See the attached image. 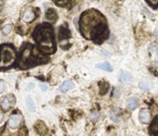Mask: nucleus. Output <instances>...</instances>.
Listing matches in <instances>:
<instances>
[{
	"mask_svg": "<svg viewBox=\"0 0 158 136\" xmlns=\"http://www.w3.org/2000/svg\"><path fill=\"white\" fill-rule=\"evenodd\" d=\"M152 9H158V0H145Z\"/></svg>",
	"mask_w": 158,
	"mask_h": 136,
	"instance_id": "20",
	"label": "nucleus"
},
{
	"mask_svg": "<svg viewBox=\"0 0 158 136\" xmlns=\"http://www.w3.org/2000/svg\"><path fill=\"white\" fill-rule=\"evenodd\" d=\"M71 37V32L66 24H63L60 27L59 30V40L60 42L67 41Z\"/></svg>",
	"mask_w": 158,
	"mask_h": 136,
	"instance_id": "5",
	"label": "nucleus"
},
{
	"mask_svg": "<svg viewBox=\"0 0 158 136\" xmlns=\"http://www.w3.org/2000/svg\"><path fill=\"white\" fill-rule=\"evenodd\" d=\"M74 88V84L73 81H71V80H65L61 85L60 90H61V92H67L68 90H70V89H72Z\"/></svg>",
	"mask_w": 158,
	"mask_h": 136,
	"instance_id": "13",
	"label": "nucleus"
},
{
	"mask_svg": "<svg viewBox=\"0 0 158 136\" xmlns=\"http://www.w3.org/2000/svg\"><path fill=\"white\" fill-rule=\"evenodd\" d=\"M157 56H158V52H157Z\"/></svg>",
	"mask_w": 158,
	"mask_h": 136,
	"instance_id": "27",
	"label": "nucleus"
},
{
	"mask_svg": "<svg viewBox=\"0 0 158 136\" xmlns=\"http://www.w3.org/2000/svg\"><path fill=\"white\" fill-rule=\"evenodd\" d=\"M17 60V51L11 44L0 45V71L13 67Z\"/></svg>",
	"mask_w": 158,
	"mask_h": 136,
	"instance_id": "4",
	"label": "nucleus"
},
{
	"mask_svg": "<svg viewBox=\"0 0 158 136\" xmlns=\"http://www.w3.org/2000/svg\"><path fill=\"white\" fill-rule=\"evenodd\" d=\"M140 88L141 89H144V90H147V89H149V85L148 84H146L145 82H141L140 83Z\"/></svg>",
	"mask_w": 158,
	"mask_h": 136,
	"instance_id": "22",
	"label": "nucleus"
},
{
	"mask_svg": "<svg viewBox=\"0 0 158 136\" xmlns=\"http://www.w3.org/2000/svg\"><path fill=\"white\" fill-rule=\"evenodd\" d=\"M28 1H29V2H33V1H34V0H28Z\"/></svg>",
	"mask_w": 158,
	"mask_h": 136,
	"instance_id": "26",
	"label": "nucleus"
},
{
	"mask_svg": "<svg viewBox=\"0 0 158 136\" xmlns=\"http://www.w3.org/2000/svg\"><path fill=\"white\" fill-rule=\"evenodd\" d=\"M132 80H133V77H132V76L129 73L122 72L121 74H120V76H119V81L121 82V83H124V84L129 83Z\"/></svg>",
	"mask_w": 158,
	"mask_h": 136,
	"instance_id": "14",
	"label": "nucleus"
},
{
	"mask_svg": "<svg viewBox=\"0 0 158 136\" xmlns=\"http://www.w3.org/2000/svg\"><path fill=\"white\" fill-rule=\"evenodd\" d=\"M46 18L48 21H50V22H56L57 19H58V15H57V12L54 9H51L49 8L47 9L46 11Z\"/></svg>",
	"mask_w": 158,
	"mask_h": 136,
	"instance_id": "11",
	"label": "nucleus"
},
{
	"mask_svg": "<svg viewBox=\"0 0 158 136\" xmlns=\"http://www.w3.org/2000/svg\"><path fill=\"white\" fill-rule=\"evenodd\" d=\"M78 29L86 39L97 45H102L110 35L106 18L95 9H87L81 14Z\"/></svg>",
	"mask_w": 158,
	"mask_h": 136,
	"instance_id": "1",
	"label": "nucleus"
},
{
	"mask_svg": "<svg viewBox=\"0 0 158 136\" xmlns=\"http://www.w3.org/2000/svg\"><path fill=\"white\" fill-rule=\"evenodd\" d=\"M96 67L99 68V69H102V70L107 71V72H112V71H113V66L111 65V63H108V62L97 63V64H96Z\"/></svg>",
	"mask_w": 158,
	"mask_h": 136,
	"instance_id": "16",
	"label": "nucleus"
},
{
	"mask_svg": "<svg viewBox=\"0 0 158 136\" xmlns=\"http://www.w3.org/2000/svg\"><path fill=\"white\" fill-rule=\"evenodd\" d=\"M139 116H140V119L142 123L144 124H148L151 119V114L150 111L146 108H143L140 111V114H139Z\"/></svg>",
	"mask_w": 158,
	"mask_h": 136,
	"instance_id": "8",
	"label": "nucleus"
},
{
	"mask_svg": "<svg viewBox=\"0 0 158 136\" xmlns=\"http://www.w3.org/2000/svg\"><path fill=\"white\" fill-rule=\"evenodd\" d=\"M36 18V14L32 9H27L23 14V21L25 23H31Z\"/></svg>",
	"mask_w": 158,
	"mask_h": 136,
	"instance_id": "12",
	"label": "nucleus"
},
{
	"mask_svg": "<svg viewBox=\"0 0 158 136\" xmlns=\"http://www.w3.org/2000/svg\"><path fill=\"white\" fill-rule=\"evenodd\" d=\"M33 38L44 53L53 54L57 49L54 29L48 23L38 24L33 32Z\"/></svg>",
	"mask_w": 158,
	"mask_h": 136,
	"instance_id": "2",
	"label": "nucleus"
},
{
	"mask_svg": "<svg viewBox=\"0 0 158 136\" xmlns=\"http://www.w3.org/2000/svg\"><path fill=\"white\" fill-rule=\"evenodd\" d=\"M3 119H4V115H3V113H2V112H0V123L2 122Z\"/></svg>",
	"mask_w": 158,
	"mask_h": 136,
	"instance_id": "25",
	"label": "nucleus"
},
{
	"mask_svg": "<svg viewBox=\"0 0 158 136\" xmlns=\"http://www.w3.org/2000/svg\"><path fill=\"white\" fill-rule=\"evenodd\" d=\"M15 102H16V100H15V97L13 95L9 94L8 96H6L1 103L2 109L5 110V111H8L9 109H10L11 106H13L15 105Z\"/></svg>",
	"mask_w": 158,
	"mask_h": 136,
	"instance_id": "6",
	"label": "nucleus"
},
{
	"mask_svg": "<svg viewBox=\"0 0 158 136\" xmlns=\"http://www.w3.org/2000/svg\"><path fill=\"white\" fill-rule=\"evenodd\" d=\"M48 61V57L38 47L30 43H25L21 49L18 66L21 69H28L39 64H45Z\"/></svg>",
	"mask_w": 158,
	"mask_h": 136,
	"instance_id": "3",
	"label": "nucleus"
},
{
	"mask_svg": "<svg viewBox=\"0 0 158 136\" xmlns=\"http://www.w3.org/2000/svg\"><path fill=\"white\" fill-rule=\"evenodd\" d=\"M139 105V102L137 98H129L126 102V106L129 110H135L138 107Z\"/></svg>",
	"mask_w": 158,
	"mask_h": 136,
	"instance_id": "18",
	"label": "nucleus"
},
{
	"mask_svg": "<svg viewBox=\"0 0 158 136\" xmlns=\"http://www.w3.org/2000/svg\"><path fill=\"white\" fill-rule=\"evenodd\" d=\"M12 30V25L11 24H7V25H5L4 28H3V34L5 36H8L10 32Z\"/></svg>",
	"mask_w": 158,
	"mask_h": 136,
	"instance_id": "21",
	"label": "nucleus"
},
{
	"mask_svg": "<svg viewBox=\"0 0 158 136\" xmlns=\"http://www.w3.org/2000/svg\"><path fill=\"white\" fill-rule=\"evenodd\" d=\"M52 1L59 7L61 8H70L75 2V0H52Z\"/></svg>",
	"mask_w": 158,
	"mask_h": 136,
	"instance_id": "10",
	"label": "nucleus"
},
{
	"mask_svg": "<svg viewBox=\"0 0 158 136\" xmlns=\"http://www.w3.org/2000/svg\"><path fill=\"white\" fill-rule=\"evenodd\" d=\"M5 82L3 80H0V93H2L4 92V89H5Z\"/></svg>",
	"mask_w": 158,
	"mask_h": 136,
	"instance_id": "23",
	"label": "nucleus"
},
{
	"mask_svg": "<svg viewBox=\"0 0 158 136\" xmlns=\"http://www.w3.org/2000/svg\"><path fill=\"white\" fill-rule=\"evenodd\" d=\"M149 134L158 136V116H156L151 123L149 128Z\"/></svg>",
	"mask_w": 158,
	"mask_h": 136,
	"instance_id": "9",
	"label": "nucleus"
},
{
	"mask_svg": "<svg viewBox=\"0 0 158 136\" xmlns=\"http://www.w3.org/2000/svg\"><path fill=\"white\" fill-rule=\"evenodd\" d=\"M26 105H27V107L31 112L35 111V103L34 100L32 98H30V97H27L26 98Z\"/></svg>",
	"mask_w": 158,
	"mask_h": 136,
	"instance_id": "19",
	"label": "nucleus"
},
{
	"mask_svg": "<svg viewBox=\"0 0 158 136\" xmlns=\"http://www.w3.org/2000/svg\"><path fill=\"white\" fill-rule=\"evenodd\" d=\"M99 87H100V95H104L108 92V89H109V84L108 82L106 81H100L99 82Z\"/></svg>",
	"mask_w": 158,
	"mask_h": 136,
	"instance_id": "15",
	"label": "nucleus"
},
{
	"mask_svg": "<svg viewBox=\"0 0 158 136\" xmlns=\"http://www.w3.org/2000/svg\"><path fill=\"white\" fill-rule=\"evenodd\" d=\"M21 122H22V116L19 115V114H14L9 118V126L11 129H16V128H18L19 126H20Z\"/></svg>",
	"mask_w": 158,
	"mask_h": 136,
	"instance_id": "7",
	"label": "nucleus"
},
{
	"mask_svg": "<svg viewBox=\"0 0 158 136\" xmlns=\"http://www.w3.org/2000/svg\"><path fill=\"white\" fill-rule=\"evenodd\" d=\"M35 128V131L37 132V133H39V134H46L47 133V128H46L45 124L41 121L37 122Z\"/></svg>",
	"mask_w": 158,
	"mask_h": 136,
	"instance_id": "17",
	"label": "nucleus"
},
{
	"mask_svg": "<svg viewBox=\"0 0 158 136\" xmlns=\"http://www.w3.org/2000/svg\"><path fill=\"white\" fill-rule=\"evenodd\" d=\"M40 88H41V89L43 90V92H46V90L48 89V85H47V84L41 83V84H40Z\"/></svg>",
	"mask_w": 158,
	"mask_h": 136,
	"instance_id": "24",
	"label": "nucleus"
}]
</instances>
